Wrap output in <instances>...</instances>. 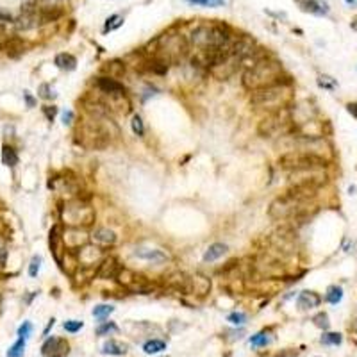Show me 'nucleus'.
Returning <instances> with one entry per match:
<instances>
[{
	"mask_svg": "<svg viewBox=\"0 0 357 357\" xmlns=\"http://www.w3.org/2000/svg\"><path fill=\"white\" fill-rule=\"evenodd\" d=\"M227 245H223V243H213L211 247L205 250V254H204V261L205 262H213V261H216V259H220V257H223V255L227 254Z\"/></svg>",
	"mask_w": 357,
	"mask_h": 357,
	"instance_id": "obj_25",
	"label": "nucleus"
},
{
	"mask_svg": "<svg viewBox=\"0 0 357 357\" xmlns=\"http://www.w3.org/2000/svg\"><path fill=\"white\" fill-rule=\"evenodd\" d=\"M0 311H2V296H0Z\"/></svg>",
	"mask_w": 357,
	"mask_h": 357,
	"instance_id": "obj_53",
	"label": "nucleus"
},
{
	"mask_svg": "<svg viewBox=\"0 0 357 357\" xmlns=\"http://www.w3.org/2000/svg\"><path fill=\"white\" fill-rule=\"evenodd\" d=\"M43 113H45V116H47L48 120L52 122V120H54L55 114H57V109H55L54 106H45V107H43Z\"/></svg>",
	"mask_w": 357,
	"mask_h": 357,
	"instance_id": "obj_44",
	"label": "nucleus"
},
{
	"mask_svg": "<svg viewBox=\"0 0 357 357\" xmlns=\"http://www.w3.org/2000/svg\"><path fill=\"white\" fill-rule=\"evenodd\" d=\"M279 164H281L282 170L304 171V170H316V168L325 166V161L313 152L293 150V152H286L284 156L279 157Z\"/></svg>",
	"mask_w": 357,
	"mask_h": 357,
	"instance_id": "obj_5",
	"label": "nucleus"
},
{
	"mask_svg": "<svg viewBox=\"0 0 357 357\" xmlns=\"http://www.w3.org/2000/svg\"><path fill=\"white\" fill-rule=\"evenodd\" d=\"M211 289V281L204 275H195V277L190 279V293L198 296H204L205 293H209Z\"/></svg>",
	"mask_w": 357,
	"mask_h": 357,
	"instance_id": "obj_20",
	"label": "nucleus"
},
{
	"mask_svg": "<svg viewBox=\"0 0 357 357\" xmlns=\"http://www.w3.org/2000/svg\"><path fill=\"white\" fill-rule=\"evenodd\" d=\"M124 25V16L122 15H113L106 20V25H104V33H111V31H116L118 27Z\"/></svg>",
	"mask_w": 357,
	"mask_h": 357,
	"instance_id": "obj_29",
	"label": "nucleus"
},
{
	"mask_svg": "<svg viewBox=\"0 0 357 357\" xmlns=\"http://www.w3.org/2000/svg\"><path fill=\"white\" fill-rule=\"evenodd\" d=\"M289 84H277V86L262 87L250 92V104L259 109L279 111L284 109L289 102Z\"/></svg>",
	"mask_w": 357,
	"mask_h": 357,
	"instance_id": "obj_4",
	"label": "nucleus"
},
{
	"mask_svg": "<svg viewBox=\"0 0 357 357\" xmlns=\"http://www.w3.org/2000/svg\"><path fill=\"white\" fill-rule=\"evenodd\" d=\"M341 334H338V332H325L323 336H321V343L323 345H339L341 343Z\"/></svg>",
	"mask_w": 357,
	"mask_h": 357,
	"instance_id": "obj_35",
	"label": "nucleus"
},
{
	"mask_svg": "<svg viewBox=\"0 0 357 357\" xmlns=\"http://www.w3.org/2000/svg\"><path fill=\"white\" fill-rule=\"evenodd\" d=\"M102 353L104 355H125L127 353V345L116 341V339H109V341L104 343Z\"/></svg>",
	"mask_w": 357,
	"mask_h": 357,
	"instance_id": "obj_24",
	"label": "nucleus"
},
{
	"mask_svg": "<svg viewBox=\"0 0 357 357\" xmlns=\"http://www.w3.org/2000/svg\"><path fill=\"white\" fill-rule=\"evenodd\" d=\"M118 327L113 323V321H102V325L97 327V334L99 336H106V334H111V332H116Z\"/></svg>",
	"mask_w": 357,
	"mask_h": 357,
	"instance_id": "obj_36",
	"label": "nucleus"
},
{
	"mask_svg": "<svg viewBox=\"0 0 357 357\" xmlns=\"http://www.w3.org/2000/svg\"><path fill=\"white\" fill-rule=\"evenodd\" d=\"M6 259H8V250L4 247H0V266L6 264Z\"/></svg>",
	"mask_w": 357,
	"mask_h": 357,
	"instance_id": "obj_46",
	"label": "nucleus"
},
{
	"mask_svg": "<svg viewBox=\"0 0 357 357\" xmlns=\"http://www.w3.org/2000/svg\"><path fill=\"white\" fill-rule=\"evenodd\" d=\"M241 82L248 92H255V90L277 86V84H291V80H289V77H284L282 66L277 61L264 57L255 63L254 66L245 70Z\"/></svg>",
	"mask_w": 357,
	"mask_h": 357,
	"instance_id": "obj_1",
	"label": "nucleus"
},
{
	"mask_svg": "<svg viewBox=\"0 0 357 357\" xmlns=\"http://www.w3.org/2000/svg\"><path fill=\"white\" fill-rule=\"evenodd\" d=\"M73 118H75L73 111H65V113H63V124H65V125H70V124L73 122Z\"/></svg>",
	"mask_w": 357,
	"mask_h": 357,
	"instance_id": "obj_45",
	"label": "nucleus"
},
{
	"mask_svg": "<svg viewBox=\"0 0 357 357\" xmlns=\"http://www.w3.org/2000/svg\"><path fill=\"white\" fill-rule=\"evenodd\" d=\"M48 243H50V252L55 257V261H57V264H63V254L66 252V247H65V243H63V232L59 225L52 227Z\"/></svg>",
	"mask_w": 357,
	"mask_h": 357,
	"instance_id": "obj_12",
	"label": "nucleus"
},
{
	"mask_svg": "<svg viewBox=\"0 0 357 357\" xmlns=\"http://www.w3.org/2000/svg\"><path fill=\"white\" fill-rule=\"evenodd\" d=\"M65 331L66 332H70V334H75V332H79L80 329L84 327V323L82 321H79V320H68V321H65Z\"/></svg>",
	"mask_w": 357,
	"mask_h": 357,
	"instance_id": "obj_38",
	"label": "nucleus"
},
{
	"mask_svg": "<svg viewBox=\"0 0 357 357\" xmlns=\"http://www.w3.org/2000/svg\"><path fill=\"white\" fill-rule=\"evenodd\" d=\"M95 86L102 95H125V87L120 80L116 79H109L106 75L97 77Z\"/></svg>",
	"mask_w": 357,
	"mask_h": 357,
	"instance_id": "obj_11",
	"label": "nucleus"
},
{
	"mask_svg": "<svg viewBox=\"0 0 357 357\" xmlns=\"http://www.w3.org/2000/svg\"><path fill=\"white\" fill-rule=\"evenodd\" d=\"M163 350H166V343L163 339H148L143 345V352L148 353V355H156V353H161Z\"/></svg>",
	"mask_w": 357,
	"mask_h": 357,
	"instance_id": "obj_27",
	"label": "nucleus"
},
{
	"mask_svg": "<svg viewBox=\"0 0 357 357\" xmlns=\"http://www.w3.org/2000/svg\"><path fill=\"white\" fill-rule=\"evenodd\" d=\"M0 48H2L9 57H20V55L25 52L27 45L22 38L13 36V38H8V40L2 41V43H0Z\"/></svg>",
	"mask_w": 357,
	"mask_h": 357,
	"instance_id": "obj_16",
	"label": "nucleus"
},
{
	"mask_svg": "<svg viewBox=\"0 0 357 357\" xmlns=\"http://www.w3.org/2000/svg\"><path fill=\"white\" fill-rule=\"evenodd\" d=\"M116 281L120 282L124 288L134 289V291H146L148 289V282L141 277V275L134 274L132 270H127V268H120L116 275Z\"/></svg>",
	"mask_w": 357,
	"mask_h": 357,
	"instance_id": "obj_8",
	"label": "nucleus"
},
{
	"mask_svg": "<svg viewBox=\"0 0 357 357\" xmlns=\"http://www.w3.org/2000/svg\"><path fill=\"white\" fill-rule=\"evenodd\" d=\"M321 302L320 295H316L314 291H302L296 299V304H299L300 309H313V307H318Z\"/></svg>",
	"mask_w": 357,
	"mask_h": 357,
	"instance_id": "obj_22",
	"label": "nucleus"
},
{
	"mask_svg": "<svg viewBox=\"0 0 357 357\" xmlns=\"http://www.w3.org/2000/svg\"><path fill=\"white\" fill-rule=\"evenodd\" d=\"M25 341L27 339L23 338H18V341L8 350V357H22L23 352H25Z\"/></svg>",
	"mask_w": 357,
	"mask_h": 357,
	"instance_id": "obj_31",
	"label": "nucleus"
},
{
	"mask_svg": "<svg viewBox=\"0 0 357 357\" xmlns=\"http://www.w3.org/2000/svg\"><path fill=\"white\" fill-rule=\"evenodd\" d=\"M0 22H13V16L9 13L0 11Z\"/></svg>",
	"mask_w": 357,
	"mask_h": 357,
	"instance_id": "obj_48",
	"label": "nucleus"
},
{
	"mask_svg": "<svg viewBox=\"0 0 357 357\" xmlns=\"http://www.w3.org/2000/svg\"><path fill=\"white\" fill-rule=\"evenodd\" d=\"M193 6H202V8H218L225 4V0H186Z\"/></svg>",
	"mask_w": 357,
	"mask_h": 357,
	"instance_id": "obj_34",
	"label": "nucleus"
},
{
	"mask_svg": "<svg viewBox=\"0 0 357 357\" xmlns=\"http://www.w3.org/2000/svg\"><path fill=\"white\" fill-rule=\"evenodd\" d=\"M352 29H353V31H357V18H353V20H352Z\"/></svg>",
	"mask_w": 357,
	"mask_h": 357,
	"instance_id": "obj_51",
	"label": "nucleus"
},
{
	"mask_svg": "<svg viewBox=\"0 0 357 357\" xmlns=\"http://www.w3.org/2000/svg\"><path fill=\"white\" fill-rule=\"evenodd\" d=\"M41 352L47 357H50V355L65 357L66 353H68V343L61 338H48L47 341H45V345L41 346Z\"/></svg>",
	"mask_w": 357,
	"mask_h": 357,
	"instance_id": "obj_14",
	"label": "nucleus"
},
{
	"mask_svg": "<svg viewBox=\"0 0 357 357\" xmlns=\"http://www.w3.org/2000/svg\"><path fill=\"white\" fill-rule=\"evenodd\" d=\"M131 127H132V132H134L136 136H143V134H145V124H143V120H141V116H139V114H134V116H132Z\"/></svg>",
	"mask_w": 357,
	"mask_h": 357,
	"instance_id": "obj_33",
	"label": "nucleus"
},
{
	"mask_svg": "<svg viewBox=\"0 0 357 357\" xmlns=\"http://www.w3.org/2000/svg\"><path fill=\"white\" fill-rule=\"evenodd\" d=\"M240 66H241L240 57H236V55H230L227 61H223V63H220V65L213 66V68H209L207 72L211 73L215 79L227 80V79H230V77H232L234 73L237 72V70H240Z\"/></svg>",
	"mask_w": 357,
	"mask_h": 357,
	"instance_id": "obj_9",
	"label": "nucleus"
},
{
	"mask_svg": "<svg viewBox=\"0 0 357 357\" xmlns=\"http://www.w3.org/2000/svg\"><path fill=\"white\" fill-rule=\"evenodd\" d=\"M343 299V289L339 286H331L327 289V302L329 304H339Z\"/></svg>",
	"mask_w": 357,
	"mask_h": 357,
	"instance_id": "obj_30",
	"label": "nucleus"
},
{
	"mask_svg": "<svg viewBox=\"0 0 357 357\" xmlns=\"http://www.w3.org/2000/svg\"><path fill=\"white\" fill-rule=\"evenodd\" d=\"M272 338L268 332H257V334H254L250 338V345L254 346V348H261V346H266L270 345Z\"/></svg>",
	"mask_w": 357,
	"mask_h": 357,
	"instance_id": "obj_28",
	"label": "nucleus"
},
{
	"mask_svg": "<svg viewBox=\"0 0 357 357\" xmlns=\"http://www.w3.org/2000/svg\"><path fill=\"white\" fill-rule=\"evenodd\" d=\"M23 97H25V100H27V106H29V107H33V106H34V99H33V97H31V95H29V92H25V93H23Z\"/></svg>",
	"mask_w": 357,
	"mask_h": 357,
	"instance_id": "obj_49",
	"label": "nucleus"
},
{
	"mask_svg": "<svg viewBox=\"0 0 357 357\" xmlns=\"http://www.w3.org/2000/svg\"><path fill=\"white\" fill-rule=\"evenodd\" d=\"M40 268H41V257H40V255H34L33 261H31V264H29V275H31V277H36L38 272H40Z\"/></svg>",
	"mask_w": 357,
	"mask_h": 357,
	"instance_id": "obj_40",
	"label": "nucleus"
},
{
	"mask_svg": "<svg viewBox=\"0 0 357 357\" xmlns=\"http://www.w3.org/2000/svg\"><path fill=\"white\" fill-rule=\"evenodd\" d=\"M284 109L274 111V113H270L266 118H262L261 124H259V127H257V132L262 136V138H272V136L279 134V132L284 129V125L289 122V118L282 116V114H284Z\"/></svg>",
	"mask_w": 357,
	"mask_h": 357,
	"instance_id": "obj_7",
	"label": "nucleus"
},
{
	"mask_svg": "<svg viewBox=\"0 0 357 357\" xmlns=\"http://www.w3.org/2000/svg\"><path fill=\"white\" fill-rule=\"evenodd\" d=\"M79 264L80 268H93V266H99L102 262L104 255L102 250L99 247H90V245H84L82 248H79Z\"/></svg>",
	"mask_w": 357,
	"mask_h": 357,
	"instance_id": "obj_10",
	"label": "nucleus"
},
{
	"mask_svg": "<svg viewBox=\"0 0 357 357\" xmlns=\"http://www.w3.org/2000/svg\"><path fill=\"white\" fill-rule=\"evenodd\" d=\"M190 47L195 48H207V47H222L232 41L234 34L227 23L223 22H202L193 27L190 36Z\"/></svg>",
	"mask_w": 357,
	"mask_h": 357,
	"instance_id": "obj_2",
	"label": "nucleus"
},
{
	"mask_svg": "<svg viewBox=\"0 0 357 357\" xmlns=\"http://www.w3.org/2000/svg\"><path fill=\"white\" fill-rule=\"evenodd\" d=\"M318 84H320L321 87H325V90H334L336 87V80H332L331 77H320V79H318Z\"/></svg>",
	"mask_w": 357,
	"mask_h": 357,
	"instance_id": "obj_43",
	"label": "nucleus"
},
{
	"mask_svg": "<svg viewBox=\"0 0 357 357\" xmlns=\"http://www.w3.org/2000/svg\"><path fill=\"white\" fill-rule=\"evenodd\" d=\"M95 220V213L84 202H68L65 205V223L68 227H87Z\"/></svg>",
	"mask_w": 357,
	"mask_h": 357,
	"instance_id": "obj_6",
	"label": "nucleus"
},
{
	"mask_svg": "<svg viewBox=\"0 0 357 357\" xmlns=\"http://www.w3.org/2000/svg\"><path fill=\"white\" fill-rule=\"evenodd\" d=\"M122 266L118 264V259L113 255H107L102 259V262L97 268V277L99 279H116L118 272H120Z\"/></svg>",
	"mask_w": 357,
	"mask_h": 357,
	"instance_id": "obj_13",
	"label": "nucleus"
},
{
	"mask_svg": "<svg viewBox=\"0 0 357 357\" xmlns=\"http://www.w3.org/2000/svg\"><path fill=\"white\" fill-rule=\"evenodd\" d=\"M113 311H114L113 306H97L95 309H93V316H95L97 320L104 321L111 313H113Z\"/></svg>",
	"mask_w": 357,
	"mask_h": 357,
	"instance_id": "obj_32",
	"label": "nucleus"
},
{
	"mask_svg": "<svg viewBox=\"0 0 357 357\" xmlns=\"http://www.w3.org/2000/svg\"><path fill=\"white\" fill-rule=\"evenodd\" d=\"M54 65L57 66L59 70H65V72H72V70L77 68V57L68 52H61V54L55 55Z\"/></svg>",
	"mask_w": 357,
	"mask_h": 357,
	"instance_id": "obj_23",
	"label": "nucleus"
},
{
	"mask_svg": "<svg viewBox=\"0 0 357 357\" xmlns=\"http://www.w3.org/2000/svg\"><path fill=\"white\" fill-rule=\"evenodd\" d=\"M2 163L9 168L18 164V154H16V150L13 148V146H9V145L2 146Z\"/></svg>",
	"mask_w": 357,
	"mask_h": 357,
	"instance_id": "obj_26",
	"label": "nucleus"
},
{
	"mask_svg": "<svg viewBox=\"0 0 357 357\" xmlns=\"http://www.w3.org/2000/svg\"><path fill=\"white\" fill-rule=\"evenodd\" d=\"M346 2H348V4H357V0H346Z\"/></svg>",
	"mask_w": 357,
	"mask_h": 357,
	"instance_id": "obj_52",
	"label": "nucleus"
},
{
	"mask_svg": "<svg viewBox=\"0 0 357 357\" xmlns=\"http://www.w3.org/2000/svg\"><path fill=\"white\" fill-rule=\"evenodd\" d=\"M6 38V29H4V25L0 23V40H4Z\"/></svg>",
	"mask_w": 357,
	"mask_h": 357,
	"instance_id": "obj_50",
	"label": "nucleus"
},
{
	"mask_svg": "<svg viewBox=\"0 0 357 357\" xmlns=\"http://www.w3.org/2000/svg\"><path fill=\"white\" fill-rule=\"evenodd\" d=\"M227 320H229L232 325H243L245 321H247V314L241 313V311H234V313L229 314V318H227Z\"/></svg>",
	"mask_w": 357,
	"mask_h": 357,
	"instance_id": "obj_39",
	"label": "nucleus"
},
{
	"mask_svg": "<svg viewBox=\"0 0 357 357\" xmlns=\"http://www.w3.org/2000/svg\"><path fill=\"white\" fill-rule=\"evenodd\" d=\"M16 27H18L20 31H29V29H34V27H38V23H40V15H38V11H34V9H23L22 15L16 18Z\"/></svg>",
	"mask_w": 357,
	"mask_h": 357,
	"instance_id": "obj_17",
	"label": "nucleus"
},
{
	"mask_svg": "<svg viewBox=\"0 0 357 357\" xmlns=\"http://www.w3.org/2000/svg\"><path fill=\"white\" fill-rule=\"evenodd\" d=\"M92 240L95 241L97 245H100V247H113V245L116 243V234L111 229H107V227H99V229H95V232L92 234Z\"/></svg>",
	"mask_w": 357,
	"mask_h": 357,
	"instance_id": "obj_19",
	"label": "nucleus"
},
{
	"mask_svg": "<svg viewBox=\"0 0 357 357\" xmlns=\"http://www.w3.org/2000/svg\"><path fill=\"white\" fill-rule=\"evenodd\" d=\"M295 4L300 8V11L314 16H325L329 13V8L323 0H295Z\"/></svg>",
	"mask_w": 357,
	"mask_h": 357,
	"instance_id": "obj_15",
	"label": "nucleus"
},
{
	"mask_svg": "<svg viewBox=\"0 0 357 357\" xmlns=\"http://www.w3.org/2000/svg\"><path fill=\"white\" fill-rule=\"evenodd\" d=\"M191 47L184 34H163L154 41V50H145L146 55H152L168 65H178L188 57Z\"/></svg>",
	"mask_w": 357,
	"mask_h": 357,
	"instance_id": "obj_3",
	"label": "nucleus"
},
{
	"mask_svg": "<svg viewBox=\"0 0 357 357\" xmlns=\"http://www.w3.org/2000/svg\"><path fill=\"white\" fill-rule=\"evenodd\" d=\"M31 334H33V325H31L29 321H23V323L20 325V329H18V338L27 339Z\"/></svg>",
	"mask_w": 357,
	"mask_h": 357,
	"instance_id": "obj_41",
	"label": "nucleus"
},
{
	"mask_svg": "<svg viewBox=\"0 0 357 357\" xmlns=\"http://www.w3.org/2000/svg\"><path fill=\"white\" fill-rule=\"evenodd\" d=\"M38 95H40V99L43 100H52L54 99V92H52L50 84H41L40 87H38Z\"/></svg>",
	"mask_w": 357,
	"mask_h": 357,
	"instance_id": "obj_37",
	"label": "nucleus"
},
{
	"mask_svg": "<svg viewBox=\"0 0 357 357\" xmlns=\"http://www.w3.org/2000/svg\"><path fill=\"white\" fill-rule=\"evenodd\" d=\"M134 255L138 259L152 262V264H161V262H164L168 259V255L163 250H159V248H138L134 252Z\"/></svg>",
	"mask_w": 357,
	"mask_h": 357,
	"instance_id": "obj_18",
	"label": "nucleus"
},
{
	"mask_svg": "<svg viewBox=\"0 0 357 357\" xmlns=\"http://www.w3.org/2000/svg\"><path fill=\"white\" fill-rule=\"evenodd\" d=\"M348 113L352 114L353 118H357V102H353V104H348Z\"/></svg>",
	"mask_w": 357,
	"mask_h": 357,
	"instance_id": "obj_47",
	"label": "nucleus"
},
{
	"mask_svg": "<svg viewBox=\"0 0 357 357\" xmlns=\"http://www.w3.org/2000/svg\"><path fill=\"white\" fill-rule=\"evenodd\" d=\"M314 325L320 329H329V316L325 313H320L314 316Z\"/></svg>",
	"mask_w": 357,
	"mask_h": 357,
	"instance_id": "obj_42",
	"label": "nucleus"
},
{
	"mask_svg": "<svg viewBox=\"0 0 357 357\" xmlns=\"http://www.w3.org/2000/svg\"><path fill=\"white\" fill-rule=\"evenodd\" d=\"M102 73L109 79H120V77L125 75V63L120 61V59H113V61H107L106 65L102 66Z\"/></svg>",
	"mask_w": 357,
	"mask_h": 357,
	"instance_id": "obj_21",
	"label": "nucleus"
}]
</instances>
